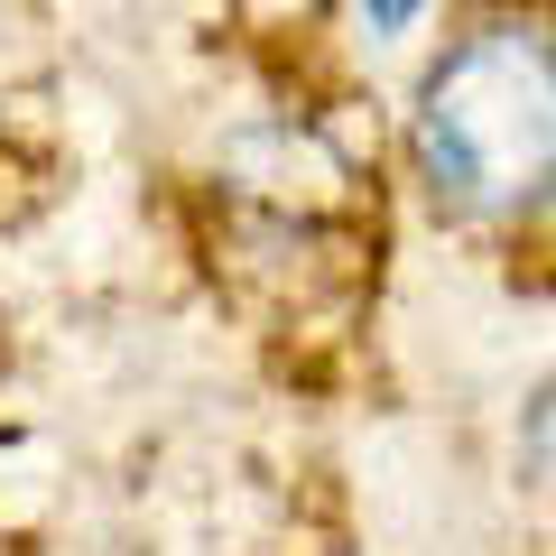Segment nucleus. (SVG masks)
I'll return each mask as SVG.
<instances>
[{
  "mask_svg": "<svg viewBox=\"0 0 556 556\" xmlns=\"http://www.w3.org/2000/svg\"><path fill=\"white\" fill-rule=\"evenodd\" d=\"M408 167L445 223L510 232L556 204V20L492 0L408 93Z\"/></svg>",
  "mask_w": 556,
  "mask_h": 556,
  "instance_id": "nucleus-1",
  "label": "nucleus"
},
{
  "mask_svg": "<svg viewBox=\"0 0 556 556\" xmlns=\"http://www.w3.org/2000/svg\"><path fill=\"white\" fill-rule=\"evenodd\" d=\"M417 10H427V0H362L371 38H408V28H417Z\"/></svg>",
  "mask_w": 556,
  "mask_h": 556,
  "instance_id": "nucleus-3",
  "label": "nucleus"
},
{
  "mask_svg": "<svg viewBox=\"0 0 556 556\" xmlns=\"http://www.w3.org/2000/svg\"><path fill=\"white\" fill-rule=\"evenodd\" d=\"M519 473H529L538 501H556V371L529 390V408H519Z\"/></svg>",
  "mask_w": 556,
  "mask_h": 556,
  "instance_id": "nucleus-2",
  "label": "nucleus"
}]
</instances>
